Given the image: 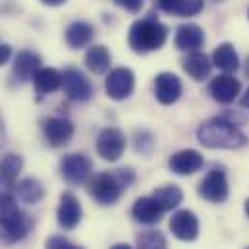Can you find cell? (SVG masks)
<instances>
[{"mask_svg": "<svg viewBox=\"0 0 249 249\" xmlns=\"http://www.w3.org/2000/svg\"><path fill=\"white\" fill-rule=\"evenodd\" d=\"M197 139L209 149H240L248 145L246 133L224 116L205 120L197 129Z\"/></svg>", "mask_w": 249, "mask_h": 249, "instance_id": "1", "label": "cell"}, {"mask_svg": "<svg viewBox=\"0 0 249 249\" xmlns=\"http://www.w3.org/2000/svg\"><path fill=\"white\" fill-rule=\"evenodd\" d=\"M33 228L31 216L19 209L16 191L0 193V242L14 244L23 240Z\"/></svg>", "mask_w": 249, "mask_h": 249, "instance_id": "2", "label": "cell"}, {"mask_svg": "<svg viewBox=\"0 0 249 249\" xmlns=\"http://www.w3.org/2000/svg\"><path fill=\"white\" fill-rule=\"evenodd\" d=\"M135 182L131 168H118L114 172H103L89 180V193L99 205H114L120 201L125 187Z\"/></svg>", "mask_w": 249, "mask_h": 249, "instance_id": "3", "label": "cell"}, {"mask_svg": "<svg viewBox=\"0 0 249 249\" xmlns=\"http://www.w3.org/2000/svg\"><path fill=\"white\" fill-rule=\"evenodd\" d=\"M166 39H168V27L155 18H143L133 21L127 35V43L131 51L137 54H147L162 49Z\"/></svg>", "mask_w": 249, "mask_h": 249, "instance_id": "4", "label": "cell"}, {"mask_svg": "<svg viewBox=\"0 0 249 249\" xmlns=\"http://www.w3.org/2000/svg\"><path fill=\"white\" fill-rule=\"evenodd\" d=\"M60 174L71 186L89 184V180L93 178V162L89 157L79 155V153L66 155L60 160Z\"/></svg>", "mask_w": 249, "mask_h": 249, "instance_id": "5", "label": "cell"}, {"mask_svg": "<svg viewBox=\"0 0 249 249\" xmlns=\"http://www.w3.org/2000/svg\"><path fill=\"white\" fill-rule=\"evenodd\" d=\"M197 191L209 203H224L228 199V195H230V186H228V178H226L224 168L214 166L203 178V182L199 184Z\"/></svg>", "mask_w": 249, "mask_h": 249, "instance_id": "6", "label": "cell"}, {"mask_svg": "<svg viewBox=\"0 0 249 249\" xmlns=\"http://www.w3.org/2000/svg\"><path fill=\"white\" fill-rule=\"evenodd\" d=\"M125 151V135L118 127H105L97 137V153L103 160L116 162Z\"/></svg>", "mask_w": 249, "mask_h": 249, "instance_id": "7", "label": "cell"}, {"mask_svg": "<svg viewBox=\"0 0 249 249\" xmlns=\"http://www.w3.org/2000/svg\"><path fill=\"white\" fill-rule=\"evenodd\" d=\"M62 89L66 97L75 103H85L93 95L91 81L77 68H66L62 71Z\"/></svg>", "mask_w": 249, "mask_h": 249, "instance_id": "8", "label": "cell"}, {"mask_svg": "<svg viewBox=\"0 0 249 249\" xmlns=\"http://www.w3.org/2000/svg\"><path fill=\"white\" fill-rule=\"evenodd\" d=\"M135 87V73L129 68H114L110 70V73L107 75L105 81V89L107 95L114 101H124L133 93Z\"/></svg>", "mask_w": 249, "mask_h": 249, "instance_id": "9", "label": "cell"}, {"mask_svg": "<svg viewBox=\"0 0 249 249\" xmlns=\"http://www.w3.org/2000/svg\"><path fill=\"white\" fill-rule=\"evenodd\" d=\"M240 81L232 75V73H222V75H216L211 79L209 83V93L211 97L220 103V105H230L236 101V97L240 95Z\"/></svg>", "mask_w": 249, "mask_h": 249, "instance_id": "10", "label": "cell"}, {"mask_svg": "<svg viewBox=\"0 0 249 249\" xmlns=\"http://www.w3.org/2000/svg\"><path fill=\"white\" fill-rule=\"evenodd\" d=\"M81 216H83V211H81L79 199L71 191H64L60 195V205L56 209L58 224L62 226L64 230H73L81 222Z\"/></svg>", "mask_w": 249, "mask_h": 249, "instance_id": "11", "label": "cell"}, {"mask_svg": "<svg viewBox=\"0 0 249 249\" xmlns=\"http://www.w3.org/2000/svg\"><path fill=\"white\" fill-rule=\"evenodd\" d=\"M182 95V81L176 73L162 71L155 79V97L160 105H174Z\"/></svg>", "mask_w": 249, "mask_h": 249, "instance_id": "12", "label": "cell"}, {"mask_svg": "<svg viewBox=\"0 0 249 249\" xmlns=\"http://www.w3.org/2000/svg\"><path fill=\"white\" fill-rule=\"evenodd\" d=\"M43 133H45V139L51 147H64L70 143V139L73 137V124L66 118H47L43 120Z\"/></svg>", "mask_w": 249, "mask_h": 249, "instance_id": "13", "label": "cell"}, {"mask_svg": "<svg viewBox=\"0 0 249 249\" xmlns=\"http://www.w3.org/2000/svg\"><path fill=\"white\" fill-rule=\"evenodd\" d=\"M170 232L182 242H193L199 236V218L187 209L178 211L170 218Z\"/></svg>", "mask_w": 249, "mask_h": 249, "instance_id": "14", "label": "cell"}, {"mask_svg": "<svg viewBox=\"0 0 249 249\" xmlns=\"http://www.w3.org/2000/svg\"><path fill=\"white\" fill-rule=\"evenodd\" d=\"M203 155L195 149H184V151H178L174 153L170 159H168V166L174 174L178 176H189V174H195L197 170L203 168Z\"/></svg>", "mask_w": 249, "mask_h": 249, "instance_id": "15", "label": "cell"}, {"mask_svg": "<svg viewBox=\"0 0 249 249\" xmlns=\"http://www.w3.org/2000/svg\"><path fill=\"white\" fill-rule=\"evenodd\" d=\"M164 213H166V211L160 207V203H159L153 195H151V197H139V199L133 203V207H131L133 218H135L137 222H141V224H147V226L160 222L162 216H164Z\"/></svg>", "mask_w": 249, "mask_h": 249, "instance_id": "16", "label": "cell"}, {"mask_svg": "<svg viewBox=\"0 0 249 249\" xmlns=\"http://www.w3.org/2000/svg\"><path fill=\"white\" fill-rule=\"evenodd\" d=\"M39 68H41V56L37 53L21 51V53H18V56L14 60L12 75L18 83H25V81L33 79V75L39 71Z\"/></svg>", "mask_w": 249, "mask_h": 249, "instance_id": "17", "label": "cell"}, {"mask_svg": "<svg viewBox=\"0 0 249 249\" xmlns=\"http://www.w3.org/2000/svg\"><path fill=\"white\" fill-rule=\"evenodd\" d=\"M174 45H176V49L187 51V53L199 51L205 45V31H203V27H199L197 23L180 25L178 31H176V37H174Z\"/></svg>", "mask_w": 249, "mask_h": 249, "instance_id": "18", "label": "cell"}, {"mask_svg": "<svg viewBox=\"0 0 249 249\" xmlns=\"http://www.w3.org/2000/svg\"><path fill=\"white\" fill-rule=\"evenodd\" d=\"M155 6L176 18H191L203 12L205 0H155Z\"/></svg>", "mask_w": 249, "mask_h": 249, "instance_id": "19", "label": "cell"}, {"mask_svg": "<svg viewBox=\"0 0 249 249\" xmlns=\"http://www.w3.org/2000/svg\"><path fill=\"white\" fill-rule=\"evenodd\" d=\"M182 68H184V71H186L191 79H195V81H203V79H207L209 73H211L213 60H211L205 53H201V51H193V53H189L186 58H184Z\"/></svg>", "mask_w": 249, "mask_h": 249, "instance_id": "20", "label": "cell"}, {"mask_svg": "<svg viewBox=\"0 0 249 249\" xmlns=\"http://www.w3.org/2000/svg\"><path fill=\"white\" fill-rule=\"evenodd\" d=\"M95 37V27L87 21H71L66 29V43L70 49H83L87 45H91Z\"/></svg>", "mask_w": 249, "mask_h": 249, "instance_id": "21", "label": "cell"}, {"mask_svg": "<svg viewBox=\"0 0 249 249\" xmlns=\"http://www.w3.org/2000/svg\"><path fill=\"white\" fill-rule=\"evenodd\" d=\"M33 85L39 97L51 95L62 87V73L54 68H39V71L33 75Z\"/></svg>", "mask_w": 249, "mask_h": 249, "instance_id": "22", "label": "cell"}, {"mask_svg": "<svg viewBox=\"0 0 249 249\" xmlns=\"http://www.w3.org/2000/svg\"><path fill=\"white\" fill-rule=\"evenodd\" d=\"M23 168V159L16 153L0 157V184L6 187H16V180Z\"/></svg>", "mask_w": 249, "mask_h": 249, "instance_id": "23", "label": "cell"}, {"mask_svg": "<svg viewBox=\"0 0 249 249\" xmlns=\"http://www.w3.org/2000/svg\"><path fill=\"white\" fill-rule=\"evenodd\" d=\"M213 66H216L224 73H234L240 68V56H238L234 45H230V43L218 45L213 53Z\"/></svg>", "mask_w": 249, "mask_h": 249, "instance_id": "24", "label": "cell"}, {"mask_svg": "<svg viewBox=\"0 0 249 249\" xmlns=\"http://www.w3.org/2000/svg\"><path fill=\"white\" fill-rule=\"evenodd\" d=\"M85 66L91 73L101 75L110 68V53L103 45H93L85 54Z\"/></svg>", "mask_w": 249, "mask_h": 249, "instance_id": "25", "label": "cell"}, {"mask_svg": "<svg viewBox=\"0 0 249 249\" xmlns=\"http://www.w3.org/2000/svg\"><path fill=\"white\" fill-rule=\"evenodd\" d=\"M16 197L23 203L35 205L45 197V186L37 178H25L16 184Z\"/></svg>", "mask_w": 249, "mask_h": 249, "instance_id": "26", "label": "cell"}, {"mask_svg": "<svg viewBox=\"0 0 249 249\" xmlns=\"http://www.w3.org/2000/svg\"><path fill=\"white\" fill-rule=\"evenodd\" d=\"M153 197L160 203L164 211H172L184 201V191L178 186H162L153 191Z\"/></svg>", "mask_w": 249, "mask_h": 249, "instance_id": "27", "label": "cell"}, {"mask_svg": "<svg viewBox=\"0 0 249 249\" xmlns=\"http://www.w3.org/2000/svg\"><path fill=\"white\" fill-rule=\"evenodd\" d=\"M135 244H137V249H168V242L164 234L157 230H147V232L137 234Z\"/></svg>", "mask_w": 249, "mask_h": 249, "instance_id": "28", "label": "cell"}, {"mask_svg": "<svg viewBox=\"0 0 249 249\" xmlns=\"http://www.w3.org/2000/svg\"><path fill=\"white\" fill-rule=\"evenodd\" d=\"M45 249H83V248L77 246V244H73V242H70L64 236H53V238L47 240Z\"/></svg>", "mask_w": 249, "mask_h": 249, "instance_id": "29", "label": "cell"}, {"mask_svg": "<svg viewBox=\"0 0 249 249\" xmlns=\"http://www.w3.org/2000/svg\"><path fill=\"white\" fill-rule=\"evenodd\" d=\"M145 143L149 145V147H153L155 145V139H153V135L149 133V131H137V135H135V149L137 151H141V153H149V149L145 147Z\"/></svg>", "mask_w": 249, "mask_h": 249, "instance_id": "30", "label": "cell"}, {"mask_svg": "<svg viewBox=\"0 0 249 249\" xmlns=\"http://www.w3.org/2000/svg\"><path fill=\"white\" fill-rule=\"evenodd\" d=\"M120 8H124L127 12H139L143 6V0H114Z\"/></svg>", "mask_w": 249, "mask_h": 249, "instance_id": "31", "label": "cell"}, {"mask_svg": "<svg viewBox=\"0 0 249 249\" xmlns=\"http://www.w3.org/2000/svg\"><path fill=\"white\" fill-rule=\"evenodd\" d=\"M10 56H12V49H10V45H4V43L0 41V66H4V64L8 62Z\"/></svg>", "mask_w": 249, "mask_h": 249, "instance_id": "32", "label": "cell"}, {"mask_svg": "<svg viewBox=\"0 0 249 249\" xmlns=\"http://www.w3.org/2000/svg\"><path fill=\"white\" fill-rule=\"evenodd\" d=\"M6 143V127H4V122H2V116H0V149L2 145Z\"/></svg>", "mask_w": 249, "mask_h": 249, "instance_id": "33", "label": "cell"}, {"mask_svg": "<svg viewBox=\"0 0 249 249\" xmlns=\"http://www.w3.org/2000/svg\"><path fill=\"white\" fill-rule=\"evenodd\" d=\"M240 105L244 107V108H249V89L246 91V95L242 97V101H240Z\"/></svg>", "mask_w": 249, "mask_h": 249, "instance_id": "34", "label": "cell"}, {"mask_svg": "<svg viewBox=\"0 0 249 249\" xmlns=\"http://www.w3.org/2000/svg\"><path fill=\"white\" fill-rule=\"evenodd\" d=\"M43 4H47V6H60V4H64L66 0H41Z\"/></svg>", "mask_w": 249, "mask_h": 249, "instance_id": "35", "label": "cell"}, {"mask_svg": "<svg viewBox=\"0 0 249 249\" xmlns=\"http://www.w3.org/2000/svg\"><path fill=\"white\" fill-rule=\"evenodd\" d=\"M110 249H131V246H127V244H116V246H112Z\"/></svg>", "mask_w": 249, "mask_h": 249, "instance_id": "36", "label": "cell"}, {"mask_svg": "<svg viewBox=\"0 0 249 249\" xmlns=\"http://www.w3.org/2000/svg\"><path fill=\"white\" fill-rule=\"evenodd\" d=\"M246 214L249 216V197L246 199Z\"/></svg>", "mask_w": 249, "mask_h": 249, "instance_id": "37", "label": "cell"}, {"mask_svg": "<svg viewBox=\"0 0 249 249\" xmlns=\"http://www.w3.org/2000/svg\"><path fill=\"white\" fill-rule=\"evenodd\" d=\"M246 73H248V77H249V58H248V62H246Z\"/></svg>", "mask_w": 249, "mask_h": 249, "instance_id": "38", "label": "cell"}, {"mask_svg": "<svg viewBox=\"0 0 249 249\" xmlns=\"http://www.w3.org/2000/svg\"><path fill=\"white\" fill-rule=\"evenodd\" d=\"M248 16H249V12H248Z\"/></svg>", "mask_w": 249, "mask_h": 249, "instance_id": "39", "label": "cell"}, {"mask_svg": "<svg viewBox=\"0 0 249 249\" xmlns=\"http://www.w3.org/2000/svg\"><path fill=\"white\" fill-rule=\"evenodd\" d=\"M246 249H249V248H246Z\"/></svg>", "mask_w": 249, "mask_h": 249, "instance_id": "40", "label": "cell"}]
</instances>
